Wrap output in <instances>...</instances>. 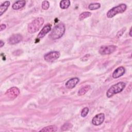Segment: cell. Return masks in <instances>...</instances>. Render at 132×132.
Listing matches in <instances>:
<instances>
[{
	"label": "cell",
	"mask_w": 132,
	"mask_h": 132,
	"mask_svg": "<svg viewBox=\"0 0 132 132\" xmlns=\"http://www.w3.org/2000/svg\"><path fill=\"white\" fill-rule=\"evenodd\" d=\"M51 29V25L50 24H47L46 25H45L41 30L39 33L38 35L37 36V38L38 39H40L43 38L47 33H48Z\"/></svg>",
	"instance_id": "30bf717a"
},
{
	"label": "cell",
	"mask_w": 132,
	"mask_h": 132,
	"mask_svg": "<svg viewBox=\"0 0 132 132\" xmlns=\"http://www.w3.org/2000/svg\"><path fill=\"white\" fill-rule=\"evenodd\" d=\"M126 84L124 82H119L112 85L107 90L106 95L108 97H110L115 94L121 92L125 87Z\"/></svg>",
	"instance_id": "3957f363"
},
{
	"label": "cell",
	"mask_w": 132,
	"mask_h": 132,
	"mask_svg": "<svg viewBox=\"0 0 132 132\" xmlns=\"http://www.w3.org/2000/svg\"><path fill=\"white\" fill-rule=\"evenodd\" d=\"M79 79L78 77H74L68 80L65 83V87L69 89H73L79 82Z\"/></svg>",
	"instance_id": "8fae6325"
},
{
	"label": "cell",
	"mask_w": 132,
	"mask_h": 132,
	"mask_svg": "<svg viewBox=\"0 0 132 132\" xmlns=\"http://www.w3.org/2000/svg\"><path fill=\"white\" fill-rule=\"evenodd\" d=\"M6 26L5 24H2L1 25H0V31H3V30H4L5 29H6Z\"/></svg>",
	"instance_id": "cb8c5ba5"
},
{
	"label": "cell",
	"mask_w": 132,
	"mask_h": 132,
	"mask_svg": "<svg viewBox=\"0 0 132 132\" xmlns=\"http://www.w3.org/2000/svg\"><path fill=\"white\" fill-rule=\"evenodd\" d=\"M65 30L64 24L62 23H58L53 28L49 37L53 40L59 39L64 35Z\"/></svg>",
	"instance_id": "6da1fadb"
},
{
	"label": "cell",
	"mask_w": 132,
	"mask_h": 132,
	"mask_svg": "<svg viewBox=\"0 0 132 132\" xmlns=\"http://www.w3.org/2000/svg\"><path fill=\"white\" fill-rule=\"evenodd\" d=\"M127 8V6L125 4H121L118 6L114 7L110 9L107 13V16L108 18H111L119 13L124 12Z\"/></svg>",
	"instance_id": "277c9868"
},
{
	"label": "cell",
	"mask_w": 132,
	"mask_h": 132,
	"mask_svg": "<svg viewBox=\"0 0 132 132\" xmlns=\"http://www.w3.org/2000/svg\"><path fill=\"white\" fill-rule=\"evenodd\" d=\"M105 119V114L103 113H100L95 116L92 120V123L94 125L98 126L102 124Z\"/></svg>",
	"instance_id": "ba28073f"
},
{
	"label": "cell",
	"mask_w": 132,
	"mask_h": 132,
	"mask_svg": "<svg viewBox=\"0 0 132 132\" xmlns=\"http://www.w3.org/2000/svg\"><path fill=\"white\" fill-rule=\"evenodd\" d=\"M60 55V54L59 52L57 51H51L45 54L44 58L46 61L51 62L59 58Z\"/></svg>",
	"instance_id": "8992f818"
},
{
	"label": "cell",
	"mask_w": 132,
	"mask_h": 132,
	"mask_svg": "<svg viewBox=\"0 0 132 132\" xmlns=\"http://www.w3.org/2000/svg\"><path fill=\"white\" fill-rule=\"evenodd\" d=\"M125 72V69L123 67L117 68L112 73V77L114 78H117L122 76Z\"/></svg>",
	"instance_id": "7c38bea8"
},
{
	"label": "cell",
	"mask_w": 132,
	"mask_h": 132,
	"mask_svg": "<svg viewBox=\"0 0 132 132\" xmlns=\"http://www.w3.org/2000/svg\"><path fill=\"white\" fill-rule=\"evenodd\" d=\"M73 125L72 124L70 123H64L62 126H61V129L62 130H68L70 129H71Z\"/></svg>",
	"instance_id": "ffe728a7"
},
{
	"label": "cell",
	"mask_w": 132,
	"mask_h": 132,
	"mask_svg": "<svg viewBox=\"0 0 132 132\" xmlns=\"http://www.w3.org/2000/svg\"><path fill=\"white\" fill-rule=\"evenodd\" d=\"M129 36L131 37V27L130 28V31H129Z\"/></svg>",
	"instance_id": "484cf974"
},
{
	"label": "cell",
	"mask_w": 132,
	"mask_h": 132,
	"mask_svg": "<svg viewBox=\"0 0 132 132\" xmlns=\"http://www.w3.org/2000/svg\"><path fill=\"white\" fill-rule=\"evenodd\" d=\"M91 88V86L89 85H86L81 87L78 92V95L81 96L85 94Z\"/></svg>",
	"instance_id": "9a60e30c"
},
{
	"label": "cell",
	"mask_w": 132,
	"mask_h": 132,
	"mask_svg": "<svg viewBox=\"0 0 132 132\" xmlns=\"http://www.w3.org/2000/svg\"><path fill=\"white\" fill-rule=\"evenodd\" d=\"M4 45V42L2 40H1L0 41V47H2Z\"/></svg>",
	"instance_id": "d4e9b609"
},
{
	"label": "cell",
	"mask_w": 132,
	"mask_h": 132,
	"mask_svg": "<svg viewBox=\"0 0 132 132\" xmlns=\"http://www.w3.org/2000/svg\"><path fill=\"white\" fill-rule=\"evenodd\" d=\"M26 2L25 1H19L15 2L12 6V8L14 10H18L20 9L25 5Z\"/></svg>",
	"instance_id": "4fadbf2b"
},
{
	"label": "cell",
	"mask_w": 132,
	"mask_h": 132,
	"mask_svg": "<svg viewBox=\"0 0 132 132\" xmlns=\"http://www.w3.org/2000/svg\"><path fill=\"white\" fill-rule=\"evenodd\" d=\"M57 130V127L55 125H50L47 126L43 128L40 130V131H47V132H53L56 131Z\"/></svg>",
	"instance_id": "2e32d148"
},
{
	"label": "cell",
	"mask_w": 132,
	"mask_h": 132,
	"mask_svg": "<svg viewBox=\"0 0 132 132\" xmlns=\"http://www.w3.org/2000/svg\"><path fill=\"white\" fill-rule=\"evenodd\" d=\"M91 15V13L89 11H85L81 13L79 16V19L80 20H83L89 17Z\"/></svg>",
	"instance_id": "ac0fdd59"
},
{
	"label": "cell",
	"mask_w": 132,
	"mask_h": 132,
	"mask_svg": "<svg viewBox=\"0 0 132 132\" xmlns=\"http://www.w3.org/2000/svg\"><path fill=\"white\" fill-rule=\"evenodd\" d=\"M125 30H126L125 28H123L121 29L120 31H119L118 32V33H117V36H116L117 37V38L120 37L123 34V33H124V32L125 31Z\"/></svg>",
	"instance_id": "603a6c76"
},
{
	"label": "cell",
	"mask_w": 132,
	"mask_h": 132,
	"mask_svg": "<svg viewBox=\"0 0 132 132\" xmlns=\"http://www.w3.org/2000/svg\"><path fill=\"white\" fill-rule=\"evenodd\" d=\"M22 39H23L22 36L20 34H13L12 36H11L8 39V41L10 44H15L22 41Z\"/></svg>",
	"instance_id": "9c48e42d"
},
{
	"label": "cell",
	"mask_w": 132,
	"mask_h": 132,
	"mask_svg": "<svg viewBox=\"0 0 132 132\" xmlns=\"http://www.w3.org/2000/svg\"><path fill=\"white\" fill-rule=\"evenodd\" d=\"M117 46L114 45H103L100 47L99 53L101 55H109L114 52Z\"/></svg>",
	"instance_id": "5b68a950"
},
{
	"label": "cell",
	"mask_w": 132,
	"mask_h": 132,
	"mask_svg": "<svg viewBox=\"0 0 132 132\" xmlns=\"http://www.w3.org/2000/svg\"><path fill=\"white\" fill-rule=\"evenodd\" d=\"M44 22L42 17H38L32 20L28 25L27 30L29 33L34 34L39 30Z\"/></svg>",
	"instance_id": "7a4b0ae2"
},
{
	"label": "cell",
	"mask_w": 132,
	"mask_h": 132,
	"mask_svg": "<svg viewBox=\"0 0 132 132\" xmlns=\"http://www.w3.org/2000/svg\"><path fill=\"white\" fill-rule=\"evenodd\" d=\"M10 3L9 1H6L1 5L0 6V15L2 14L7 10L8 7L9 6Z\"/></svg>",
	"instance_id": "5bb4252c"
},
{
	"label": "cell",
	"mask_w": 132,
	"mask_h": 132,
	"mask_svg": "<svg viewBox=\"0 0 132 132\" xmlns=\"http://www.w3.org/2000/svg\"><path fill=\"white\" fill-rule=\"evenodd\" d=\"M20 94V90L15 87H13L7 90L6 92L5 93L6 96L11 99L14 100L15 98Z\"/></svg>",
	"instance_id": "52a82bcc"
},
{
	"label": "cell",
	"mask_w": 132,
	"mask_h": 132,
	"mask_svg": "<svg viewBox=\"0 0 132 132\" xmlns=\"http://www.w3.org/2000/svg\"><path fill=\"white\" fill-rule=\"evenodd\" d=\"M50 7V3L47 1H44L42 3V8L43 10H47Z\"/></svg>",
	"instance_id": "44dd1931"
},
{
	"label": "cell",
	"mask_w": 132,
	"mask_h": 132,
	"mask_svg": "<svg viewBox=\"0 0 132 132\" xmlns=\"http://www.w3.org/2000/svg\"><path fill=\"white\" fill-rule=\"evenodd\" d=\"M89 112V108L88 107H85L81 112V116L82 117H85Z\"/></svg>",
	"instance_id": "7402d4cb"
},
{
	"label": "cell",
	"mask_w": 132,
	"mask_h": 132,
	"mask_svg": "<svg viewBox=\"0 0 132 132\" xmlns=\"http://www.w3.org/2000/svg\"><path fill=\"white\" fill-rule=\"evenodd\" d=\"M100 7H101V4L100 3H92V4H90L88 6L89 9L91 10L98 9Z\"/></svg>",
	"instance_id": "d6986e66"
},
{
	"label": "cell",
	"mask_w": 132,
	"mask_h": 132,
	"mask_svg": "<svg viewBox=\"0 0 132 132\" xmlns=\"http://www.w3.org/2000/svg\"><path fill=\"white\" fill-rule=\"evenodd\" d=\"M70 6V1L69 0H63L60 2V7L61 9H67Z\"/></svg>",
	"instance_id": "e0dca14e"
}]
</instances>
